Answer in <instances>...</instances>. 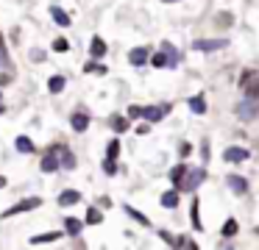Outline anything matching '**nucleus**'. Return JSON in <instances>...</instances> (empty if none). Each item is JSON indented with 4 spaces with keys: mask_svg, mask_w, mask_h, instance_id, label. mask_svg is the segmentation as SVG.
<instances>
[{
    "mask_svg": "<svg viewBox=\"0 0 259 250\" xmlns=\"http://www.w3.org/2000/svg\"><path fill=\"white\" fill-rule=\"evenodd\" d=\"M89 53H92L95 59H104V56H106V42L101 39V36H95V39L89 42Z\"/></svg>",
    "mask_w": 259,
    "mask_h": 250,
    "instance_id": "nucleus-11",
    "label": "nucleus"
},
{
    "mask_svg": "<svg viewBox=\"0 0 259 250\" xmlns=\"http://www.w3.org/2000/svg\"><path fill=\"white\" fill-rule=\"evenodd\" d=\"M9 59H6V47H3V39H0V67H6Z\"/></svg>",
    "mask_w": 259,
    "mask_h": 250,
    "instance_id": "nucleus-32",
    "label": "nucleus"
},
{
    "mask_svg": "<svg viewBox=\"0 0 259 250\" xmlns=\"http://www.w3.org/2000/svg\"><path fill=\"white\" fill-rule=\"evenodd\" d=\"M61 233L59 231H51V233H39V236H34V239H31V245H45V242H56L59 239Z\"/></svg>",
    "mask_w": 259,
    "mask_h": 250,
    "instance_id": "nucleus-17",
    "label": "nucleus"
},
{
    "mask_svg": "<svg viewBox=\"0 0 259 250\" xmlns=\"http://www.w3.org/2000/svg\"><path fill=\"white\" fill-rule=\"evenodd\" d=\"M14 145H17L20 153H34V142H31L28 136H17V142H14Z\"/></svg>",
    "mask_w": 259,
    "mask_h": 250,
    "instance_id": "nucleus-19",
    "label": "nucleus"
},
{
    "mask_svg": "<svg viewBox=\"0 0 259 250\" xmlns=\"http://www.w3.org/2000/svg\"><path fill=\"white\" fill-rule=\"evenodd\" d=\"M198 200H192V206H190V217H192V228L195 231H201V214H198Z\"/></svg>",
    "mask_w": 259,
    "mask_h": 250,
    "instance_id": "nucleus-22",
    "label": "nucleus"
},
{
    "mask_svg": "<svg viewBox=\"0 0 259 250\" xmlns=\"http://www.w3.org/2000/svg\"><path fill=\"white\" fill-rule=\"evenodd\" d=\"M220 250H232V248H220Z\"/></svg>",
    "mask_w": 259,
    "mask_h": 250,
    "instance_id": "nucleus-39",
    "label": "nucleus"
},
{
    "mask_svg": "<svg viewBox=\"0 0 259 250\" xmlns=\"http://www.w3.org/2000/svg\"><path fill=\"white\" fill-rule=\"evenodd\" d=\"M56 153L61 156V167H67V170H76V156L70 153L67 147H56Z\"/></svg>",
    "mask_w": 259,
    "mask_h": 250,
    "instance_id": "nucleus-12",
    "label": "nucleus"
},
{
    "mask_svg": "<svg viewBox=\"0 0 259 250\" xmlns=\"http://www.w3.org/2000/svg\"><path fill=\"white\" fill-rule=\"evenodd\" d=\"M84 72H89V75H106L109 69H106L104 64H98V61H89V64L84 67Z\"/></svg>",
    "mask_w": 259,
    "mask_h": 250,
    "instance_id": "nucleus-21",
    "label": "nucleus"
},
{
    "mask_svg": "<svg viewBox=\"0 0 259 250\" xmlns=\"http://www.w3.org/2000/svg\"><path fill=\"white\" fill-rule=\"evenodd\" d=\"M81 220H76V217H67V220H64V228H67V233L70 236H78V233H81Z\"/></svg>",
    "mask_w": 259,
    "mask_h": 250,
    "instance_id": "nucleus-16",
    "label": "nucleus"
},
{
    "mask_svg": "<svg viewBox=\"0 0 259 250\" xmlns=\"http://www.w3.org/2000/svg\"><path fill=\"white\" fill-rule=\"evenodd\" d=\"M126 211H129V214L134 217V220H137L139 225H151V220H148V217L142 214V211H137V208H134V206H126Z\"/></svg>",
    "mask_w": 259,
    "mask_h": 250,
    "instance_id": "nucleus-27",
    "label": "nucleus"
},
{
    "mask_svg": "<svg viewBox=\"0 0 259 250\" xmlns=\"http://www.w3.org/2000/svg\"><path fill=\"white\" fill-rule=\"evenodd\" d=\"M207 178V170H201V167H195V170H187V175H184V181L176 186L179 192H195L201 186V181Z\"/></svg>",
    "mask_w": 259,
    "mask_h": 250,
    "instance_id": "nucleus-1",
    "label": "nucleus"
},
{
    "mask_svg": "<svg viewBox=\"0 0 259 250\" xmlns=\"http://www.w3.org/2000/svg\"><path fill=\"white\" fill-rule=\"evenodd\" d=\"M245 97H251V100L257 97V100H259V78H257V75H254V81L245 87Z\"/></svg>",
    "mask_w": 259,
    "mask_h": 250,
    "instance_id": "nucleus-23",
    "label": "nucleus"
},
{
    "mask_svg": "<svg viewBox=\"0 0 259 250\" xmlns=\"http://www.w3.org/2000/svg\"><path fill=\"white\" fill-rule=\"evenodd\" d=\"M129 117H142V106H129Z\"/></svg>",
    "mask_w": 259,
    "mask_h": 250,
    "instance_id": "nucleus-33",
    "label": "nucleus"
},
{
    "mask_svg": "<svg viewBox=\"0 0 259 250\" xmlns=\"http://www.w3.org/2000/svg\"><path fill=\"white\" fill-rule=\"evenodd\" d=\"M129 61L134 64V67L145 64V61H148V47H134V50L129 53Z\"/></svg>",
    "mask_w": 259,
    "mask_h": 250,
    "instance_id": "nucleus-9",
    "label": "nucleus"
},
{
    "mask_svg": "<svg viewBox=\"0 0 259 250\" xmlns=\"http://www.w3.org/2000/svg\"><path fill=\"white\" fill-rule=\"evenodd\" d=\"M248 159V150L245 147H226L223 150V161H232V164H240Z\"/></svg>",
    "mask_w": 259,
    "mask_h": 250,
    "instance_id": "nucleus-6",
    "label": "nucleus"
},
{
    "mask_svg": "<svg viewBox=\"0 0 259 250\" xmlns=\"http://www.w3.org/2000/svg\"><path fill=\"white\" fill-rule=\"evenodd\" d=\"M67 47H70L67 39H61V36L56 39V42H53V50H56V53H67Z\"/></svg>",
    "mask_w": 259,
    "mask_h": 250,
    "instance_id": "nucleus-31",
    "label": "nucleus"
},
{
    "mask_svg": "<svg viewBox=\"0 0 259 250\" xmlns=\"http://www.w3.org/2000/svg\"><path fill=\"white\" fill-rule=\"evenodd\" d=\"M201 153H204V159L209 161V142H204V145H201Z\"/></svg>",
    "mask_w": 259,
    "mask_h": 250,
    "instance_id": "nucleus-34",
    "label": "nucleus"
},
{
    "mask_svg": "<svg viewBox=\"0 0 259 250\" xmlns=\"http://www.w3.org/2000/svg\"><path fill=\"white\" fill-rule=\"evenodd\" d=\"M257 233H259V228H257Z\"/></svg>",
    "mask_w": 259,
    "mask_h": 250,
    "instance_id": "nucleus-41",
    "label": "nucleus"
},
{
    "mask_svg": "<svg viewBox=\"0 0 259 250\" xmlns=\"http://www.w3.org/2000/svg\"><path fill=\"white\" fill-rule=\"evenodd\" d=\"M187 170H190L187 164H179V167H176V170H173V173H170V181L176 183V186H179V183L184 181V175H187Z\"/></svg>",
    "mask_w": 259,
    "mask_h": 250,
    "instance_id": "nucleus-18",
    "label": "nucleus"
},
{
    "mask_svg": "<svg viewBox=\"0 0 259 250\" xmlns=\"http://www.w3.org/2000/svg\"><path fill=\"white\" fill-rule=\"evenodd\" d=\"M51 17L56 20V23H59L61 28H67V25H70V17H67V11H61L59 6H51Z\"/></svg>",
    "mask_w": 259,
    "mask_h": 250,
    "instance_id": "nucleus-15",
    "label": "nucleus"
},
{
    "mask_svg": "<svg viewBox=\"0 0 259 250\" xmlns=\"http://www.w3.org/2000/svg\"><path fill=\"white\" fill-rule=\"evenodd\" d=\"M229 186H232L234 192H237V195H242V192L248 189V181H245V178H242V175H229Z\"/></svg>",
    "mask_w": 259,
    "mask_h": 250,
    "instance_id": "nucleus-10",
    "label": "nucleus"
},
{
    "mask_svg": "<svg viewBox=\"0 0 259 250\" xmlns=\"http://www.w3.org/2000/svg\"><path fill=\"white\" fill-rule=\"evenodd\" d=\"M237 114H240V120H254V117L259 114V103L251 100V97H245V100L237 106Z\"/></svg>",
    "mask_w": 259,
    "mask_h": 250,
    "instance_id": "nucleus-5",
    "label": "nucleus"
},
{
    "mask_svg": "<svg viewBox=\"0 0 259 250\" xmlns=\"http://www.w3.org/2000/svg\"><path fill=\"white\" fill-rule=\"evenodd\" d=\"M70 122H73V128H76L78 134L89 128V117H86L84 112H76V114H73V120H70Z\"/></svg>",
    "mask_w": 259,
    "mask_h": 250,
    "instance_id": "nucleus-13",
    "label": "nucleus"
},
{
    "mask_svg": "<svg viewBox=\"0 0 259 250\" xmlns=\"http://www.w3.org/2000/svg\"><path fill=\"white\" fill-rule=\"evenodd\" d=\"M76 203H81V192L78 189H64L59 195V206H76Z\"/></svg>",
    "mask_w": 259,
    "mask_h": 250,
    "instance_id": "nucleus-8",
    "label": "nucleus"
},
{
    "mask_svg": "<svg viewBox=\"0 0 259 250\" xmlns=\"http://www.w3.org/2000/svg\"><path fill=\"white\" fill-rule=\"evenodd\" d=\"M101 220H104V214H101L98 208H89V211H86V223H89V225H98Z\"/></svg>",
    "mask_w": 259,
    "mask_h": 250,
    "instance_id": "nucleus-29",
    "label": "nucleus"
},
{
    "mask_svg": "<svg viewBox=\"0 0 259 250\" xmlns=\"http://www.w3.org/2000/svg\"><path fill=\"white\" fill-rule=\"evenodd\" d=\"M220 231H223V236H234V233L240 231V228H237V220H234V217H232V220H226Z\"/></svg>",
    "mask_w": 259,
    "mask_h": 250,
    "instance_id": "nucleus-26",
    "label": "nucleus"
},
{
    "mask_svg": "<svg viewBox=\"0 0 259 250\" xmlns=\"http://www.w3.org/2000/svg\"><path fill=\"white\" fill-rule=\"evenodd\" d=\"M0 97H3V95H0Z\"/></svg>",
    "mask_w": 259,
    "mask_h": 250,
    "instance_id": "nucleus-42",
    "label": "nucleus"
},
{
    "mask_svg": "<svg viewBox=\"0 0 259 250\" xmlns=\"http://www.w3.org/2000/svg\"><path fill=\"white\" fill-rule=\"evenodd\" d=\"M6 183H9V181H6V178H3V175H0V189H3V186H6Z\"/></svg>",
    "mask_w": 259,
    "mask_h": 250,
    "instance_id": "nucleus-37",
    "label": "nucleus"
},
{
    "mask_svg": "<svg viewBox=\"0 0 259 250\" xmlns=\"http://www.w3.org/2000/svg\"><path fill=\"white\" fill-rule=\"evenodd\" d=\"M42 206V198H26V200H20L17 206H11L9 211H3V220H9V217H14V214H23V211H34V208H39Z\"/></svg>",
    "mask_w": 259,
    "mask_h": 250,
    "instance_id": "nucleus-2",
    "label": "nucleus"
},
{
    "mask_svg": "<svg viewBox=\"0 0 259 250\" xmlns=\"http://www.w3.org/2000/svg\"><path fill=\"white\" fill-rule=\"evenodd\" d=\"M59 167H61V161L56 159V150H51V153L42 159V164H39V170H42V173H56Z\"/></svg>",
    "mask_w": 259,
    "mask_h": 250,
    "instance_id": "nucleus-7",
    "label": "nucleus"
},
{
    "mask_svg": "<svg viewBox=\"0 0 259 250\" xmlns=\"http://www.w3.org/2000/svg\"><path fill=\"white\" fill-rule=\"evenodd\" d=\"M184 250H198V245L195 242H184Z\"/></svg>",
    "mask_w": 259,
    "mask_h": 250,
    "instance_id": "nucleus-36",
    "label": "nucleus"
},
{
    "mask_svg": "<svg viewBox=\"0 0 259 250\" xmlns=\"http://www.w3.org/2000/svg\"><path fill=\"white\" fill-rule=\"evenodd\" d=\"M190 153H192V145H181V156H184V159H187Z\"/></svg>",
    "mask_w": 259,
    "mask_h": 250,
    "instance_id": "nucleus-35",
    "label": "nucleus"
},
{
    "mask_svg": "<svg viewBox=\"0 0 259 250\" xmlns=\"http://www.w3.org/2000/svg\"><path fill=\"white\" fill-rule=\"evenodd\" d=\"M226 45H229V39H195V42H192V50L212 53V50H220V47H226Z\"/></svg>",
    "mask_w": 259,
    "mask_h": 250,
    "instance_id": "nucleus-3",
    "label": "nucleus"
},
{
    "mask_svg": "<svg viewBox=\"0 0 259 250\" xmlns=\"http://www.w3.org/2000/svg\"><path fill=\"white\" fill-rule=\"evenodd\" d=\"M0 112H3V106H0Z\"/></svg>",
    "mask_w": 259,
    "mask_h": 250,
    "instance_id": "nucleus-40",
    "label": "nucleus"
},
{
    "mask_svg": "<svg viewBox=\"0 0 259 250\" xmlns=\"http://www.w3.org/2000/svg\"><path fill=\"white\" fill-rule=\"evenodd\" d=\"M117 153H120V139H112L109 147H106V159H114L117 161Z\"/></svg>",
    "mask_w": 259,
    "mask_h": 250,
    "instance_id": "nucleus-25",
    "label": "nucleus"
},
{
    "mask_svg": "<svg viewBox=\"0 0 259 250\" xmlns=\"http://www.w3.org/2000/svg\"><path fill=\"white\" fill-rule=\"evenodd\" d=\"M48 89H51V92H61V89H64V78H61V75H53L51 81H48Z\"/></svg>",
    "mask_w": 259,
    "mask_h": 250,
    "instance_id": "nucleus-28",
    "label": "nucleus"
},
{
    "mask_svg": "<svg viewBox=\"0 0 259 250\" xmlns=\"http://www.w3.org/2000/svg\"><path fill=\"white\" fill-rule=\"evenodd\" d=\"M104 173L106 175H114V173H117V161H114V159H106V161H104Z\"/></svg>",
    "mask_w": 259,
    "mask_h": 250,
    "instance_id": "nucleus-30",
    "label": "nucleus"
},
{
    "mask_svg": "<svg viewBox=\"0 0 259 250\" xmlns=\"http://www.w3.org/2000/svg\"><path fill=\"white\" fill-rule=\"evenodd\" d=\"M190 109L195 114H204V112H207V100H204V95H195V97H192V100H190Z\"/></svg>",
    "mask_w": 259,
    "mask_h": 250,
    "instance_id": "nucleus-20",
    "label": "nucleus"
},
{
    "mask_svg": "<svg viewBox=\"0 0 259 250\" xmlns=\"http://www.w3.org/2000/svg\"><path fill=\"white\" fill-rule=\"evenodd\" d=\"M164 3H179V0H164Z\"/></svg>",
    "mask_w": 259,
    "mask_h": 250,
    "instance_id": "nucleus-38",
    "label": "nucleus"
},
{
    "mask_svg": "<svg viewBox=\"0 0 259 250\" xmlns=\"http://www.w3.org/2000/svg\"><path fill=\"white\" fill-rule=\"evenodd\" d=\"M162 206L164 208H176V206H179V189L164 192V195H162Z\"/></svg>",
    "mask_w": 259,
    "mask_h": 250,
    "instance_id": "nucleus-14",
    "label": "nucleus"
},
{
    "mask_svg": "<svg viewBox=\"0 0 259 250\" xmlns=\"http://www.w3.org/2000/svg\"><path fill=\"white\" fill-rule=\"evenodd\" d=\"M109 125H112L117 134H123V131L129 128V120H126V117H112V120H109Z\"/></svg>",
    "mask_w": 259,
    "mask_h": 250,
    "instance_id": "nucleus-24",
    "label": "nucleus"
},
{
    "mask_svg": "<svg viewBox=\"0 0 259 250\" xmlns=\"http://www.w3.org/2000/svg\"><path fill=\"white\" fill-rule=\"evenodd\" d=\"M164 114H170V106H142V117H145L148 122L164 120Z\"/></svg>",
    "mask_w": 259,
    "mask_h": 250,
    "instance_id": "nucleus-4",
    "label": "nucleus"
}]
</instances>
